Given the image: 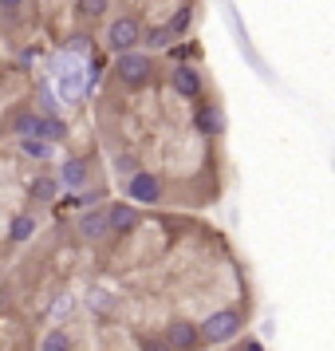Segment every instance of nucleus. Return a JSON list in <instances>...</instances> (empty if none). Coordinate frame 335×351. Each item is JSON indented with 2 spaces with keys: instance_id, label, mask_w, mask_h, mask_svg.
<instances>
[{
  "instance_id": "nucleus-1",
  "label": "nucleus",
  "mask_w": 335,
  "mask_h": 351,
  "mask_svg": "<svg viewBox=\"0 0 335 351\" xmlns=\"http://www.w3.org/2000/svg\"><path fill=\"white\" fill-rule=\"evenodd\" d=\"M240 332V316L237 312H213V316L201 324V335H206L209 343H225V339H233Z\"/></svg>"
},
{
  "instance_id": "nucleus-2",
  "label": "nucleus",
  "mask_w": 335,
  "mask_h": 351,
  "mask_svg": "<svg viewBox=\"0 0 335 351\" xmlns=\"http://www.w3.org/2000/svg\"><path fill=\"white\" fill-rule=\"evenodd\" d=\"M138 40H142V28H138L134 16H119L111 24V32H107V44H111L114 51H130Z\"/></svg>"
},
{
  "instance_id": "nucleus-3",
  "label": "nucleus",
  "mask_w": 335,
  "mask_h": 351,
  "mask_svg": "<svg viewBox=\"0 0 335 351\" xmlns=\"http://www.w3.org/2000/svg\"><path fill=\"white\" fill-rule=\"evenodd\" d=\"M114 75L123 83H146V75H150V60L146 56H138V51H123L119 56V64H114Z\"/></svg>"
},
{
  "instance_id": "nucleus-4",
  "label": "nucleus",
  "mask_w": 335,
  "mask_h": 351,
  "mask_svg": "<svg viewBox=\"0 0 335 351\" xmlns=\"http://www.w3.org/2000/svg\"><path fill=\"white\" fill-rule=\"evenodd\" d=\"M127 193H130V202H146V206H150V202H162V182L154 174H134L130 178V186H127Z\"/></svg>"
},
{
  "instance_id": "nucleus-5",
  "label": "nucleus",
  "mask_w": 335,
  "mask_h": 351,
  "mask_svg": "<svg viewBox=\"0 0 335 351\" xmlns=\"http://www.w3.org/2000/svg\"><path fill=\"white\" fill-rule=\"evenodd\" d=\"M166 343H170V351L197 348V328H193V324H186V319H177V324H170V332H166Z\"/></svg>"
},
{
  "instance_id": "nucleus-6",
  "label": "nucleus",
  "mask_w": 335,
  "mask_h": 351,
  "mask_svg": "<svg viewBox=\"0 0 335 351\" xmlns=\"http://www.w3.org/2000/svg\"><path fill=\"white\" fill-rule=\"evenodd\" d=\"M79 233H83L87 241L107 237V213H99V209H91V213H83V217H79Z\"/></svg>"
},
{
  "instance_id": "nucleus-7",
  "label": "nucleus",
  "mask_w": 335,
  "mask_h": 351,
  "mask_svg": "<svg viewBox=\"0 0 335 351\" xmlns=\"http://www.w3.org/2000/svg\"><path fill=\"white\" fill-rule=\"evenodd\" d=\"M138 225V213L130 206H114L111 213H107V229H114V233H130Z\"/></svg>"
},
{
  "instance_id": "nucleus-8",
  "label": "nucleus",
  "mask_w": 335,
  "mask_h": 351,
  "mask_svg": "<svg viewBox=\"0 0 335 351\" xmlns=\"http://www.w3.org/2000/svg\"><path fill=\"white\" fill-rule=\"evenodd\" d=\"M174 91L177 95H197V91H201V80H197V71H193V67H177L174 71Z\"/></svg>"
},
{
  "instance_id": "nucleus-9",
  "label": "nucleus",
  "mask_w": 335,
  "mask_h": 351,
  "mask_svg": "<svg viewBox=\"0 0 335 351\" xmlns=\"http://www.w3.org/2000/svg\"><path fill=\"white\" fill-rule=\"evenodd\" d=\"M36 138H48V143H60V138H67V127L60 123V119H40V134Z\"/></svg>"
},
{
  "instance_id": "nucleus-10",
  "label": "nucleus",
  "mask_w": 335,
  "mask_h": 351,
  "mask_svg": "<svg viewBox=\"0 0 335 351\" xmlns=\"http://www.w3.org/2000/svg\"><path fill=\"white\" fill-rule=\"evenodd\" d=\"M197 127H201V130H209V134H217V130L225 127V114L217 111V107H209V111H201V114H197Z\"/></svg>"
},
{
  "instance_id": "nucleus-11",
  "label": "nucleus",
  "mask_w": 335,
  "mask_h": 351,
  "mask_svg": "<svg viewBox=\"0 0 335 351\" xmlns=\"http://www.w3.org/2000/svg\"><path fill=\"white\" fill-rule=\"evenodd\" d=\"M16 134L24 138V143H32L36 134H40V119H36V114H20L16 119Z\"/></svg>"
},
{
  "instance_id": "nucleus-12",
  "label": "nucleus",
  "mask_w": 335,
  "mask_h": 351,
  "mask_svg": "<svg viewBox=\"0 0 335 351\" xmlns=\"http://www.w3.org/2000/svg\"><path fill=\"white\" fill-rule=\"evenodd\" d=\"M64 182L67 186H83V182H87V166H83V162H67L64 166Z\"/></svg>"
},
{
  "instance_id": "nucleus-13",
  "label": "nucleus",
  "mask_w": 335,
  "mask_h": 351,
  "mask_svg": "<svg viewBox=\"0 0 335 351\" xmlns=\"http://www.w3.org/2000/svg\"><path fill=\"white\" fill-rule=\"evenodd\" d=\"M67 348H71V343H67V335L60 332V328H51V332L44 335V348H40V351H67Z\"/></svg>"
},
{
  "instance_id": "nucleus-14",
  "label": "nucleus",
  "mask_w": 335,
  "mask_h": 351,
  "mask_svg": "<svg viewBox=\"0 0 335 351\" xmlns=\"http://www.w3.org/2000/svg\"><path fill=\"white\" fill-rule=\"evenodd\" d=\"M32 197H40V202L55 197V178H40V182H32Z\"/></svg>"
},
{
  "instance_id": "nucleus-15",
  "label": "nucleus",
  "mask_w": 335,
  "mask_h": 351,
  "mask_svg": "<svg viewBox=\"0 0 335 351\" xmlns=\"http://www.w3.org/2000/svg\"><path fill=\"white\" fill-rule=\"evenodd\" d=\"M32 229H36L32 217H16V221H12V241H28L32 237Z\"/></svg>"
},
{
  "instance_id": "nucleus-16",
  "label": "nucleus",
  "mask_w": 335,
  "mask_h": 351,
  "mask_svg": "<svg viewBox=\"0 0 335 351\" xmlns=\"http://www.w3.org/2000/svg\"><path fill=\"white\" fill-rule=\"evenodd\" d=\"M186 28H190V8H177V16L170 20V28H166V32H170V36H182Z\"/></svg>"
},
{
  "instance_id": "nucleus-17",
  "label": "nucleus",
  "mask_w": 335,
  "mask_h": 351,
  "mask_svg": "<svg viewBox=\"0 0 335 351\" xmlns=\"http://www.w3.org/2000/svg\"><path fill=\"white\" fill-rule=\"evenodd\" d=\"M79 12L83 16H103L107 12V0H79Z\"/></svg>"
},
{
  "instance_id": "nucleus-18",
  "label": "nucleus",
  "mask_w": 335,
  "mask_h": 351,
  "mask_svg": "<svg viewBox=\"0 0 335 351\" xmlns=\"http://www.w3.org/2000/svg\"><path fill=\"white\" fill-rule=\"evenodd\" d=\"M146 44H150V48H166V44H170V32H166V28H150V32H146Z\"/></svg>"
},
{
  "instance_id": "nucleus-19",
  "label": "nucleus",
  "mask_w": 335,
  "mask_h": 351,
  "mask_svg": "<svg viewBox=\"0 0 335 351\" xmlns=\"http://www.w3.org/2000/svg\"><path fill=\"white\" fill-rule=\"evenodd\" d=\"M142 351H170V343H166V339H146Z\"/></svg>"
},
{
  "instance_id": "nucleus-20",
  "label": "nucleus",
  "mask_w": 335,
  "mask_h": 351,
  "mask_svg": "<svg viewBox=\"0 0 335 351\" xmlns=\"http://www.w3.org/2000/svg\"><path fill=\"white\" fill-rule=\"evenodd\" d=\"M24 0H0V8H20Z\"/></svg>"
}]
</instances>
